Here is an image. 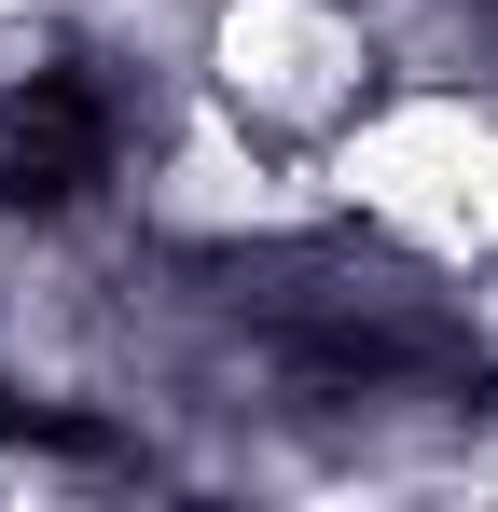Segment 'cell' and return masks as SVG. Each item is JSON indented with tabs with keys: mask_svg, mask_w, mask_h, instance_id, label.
I'll return each mask as SVG.
<instances>
[{
	"mask_svg": "<svg viewBox=\"0 0 498 512\" xmlns=\"http://www.w3.org/2000/svg\"><path fill=\"white\" fill-rule=\"evenodd\" d=\"M346 194L360 208H388V222H429V236H457V250H485L498 236V125L485 111H457V97H402V111H374L360 139H346Z\"/></svg>",
	"mask_w": 498,
	"mask_h": 512,
	"instance_id": "obj_1",
	"label": "cell"
},
{
	"mask_svg": "<svg viewBox=\"0 0 498 512\" xmlns=\"http://www.w3.org/2000/svg\"><path fill=\"white\" fill-rule=\"evenodd\" d=\"M222 84H236L249 111H277V125H319V111H346V84H360V28H346L332 0H236V14H222Z\"/></svg>",
	"mask_w": 498,
	"mask_h": 512,
	"instance_id": "obj_2",
	"label": "cell"
},
{
	"mask_svg": "<svg viewBox=\"0 0 498 512\" xmlns=\"http://www.w3.org/2000/svg\"><path fill=\"white\" fill-rule=\"evenodd\" d=\"M485 250H498V236H485Z\"/></svg>",
	"mask_w": 498,
	"mask_h": 512,
	"instance_id": "obj_3",
	"label": "cell"
}]
</instances>
